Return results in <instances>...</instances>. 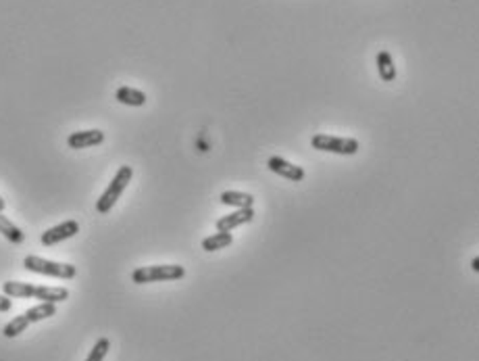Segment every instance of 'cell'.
Returning a JSON list of instances; mask_svg holds the SVG:
<instances>
[{
  "label": "cell",
  "mask_w": 479,
  "mask_h": 361,
  "mask_svg": "<svg viewBox=\"0 0 479 361\" xmlns=\"http://www.w3.org/2000/svg\"><path fill=\"white\" fill-rule=\"evenodd\" d=\"M2 292L13 299H40L42 303H63L69 290L63 286H34L28 282H2Z\"/></svg>",
  "instance_id": "1"
},
{
  "label": "cell",
  "mask_w": 479,
  "mask_h": 361,
  "mask_svg": "<svg viewBox=\"0 0 479 361\" xmlns=\"http://www.w3.org/2000/svg\"><path fill=\"white\" fill-rule=\"evenodd\" d=\"M131 178H133V170H131L130 165H121V167L117 170L115 178L111 180L109 188L102 192V196H100L98 203H96V211H98L100 215L109 213V211L115 207V203L121 199V194H123V190L128 188V184L131 182Z\"/></svg>",
  "instance_id": "2"
},
{
  "label": "cell",
  "mask_w": 479,
  "mask_h": 361,
  "mask_svg": "<svg viewBox=\"0 0 479 361\" xmlns=\"http://www.w3.org/2000/svg\"><path fill=\"white\" fill-rule=\"evenodd\" d=\"M186 276L183 266H142L131 271V282L152 284V282H171Z\"/></svg>",
  "instance_id": "3"
},
{
  "label": "cell",
  "mask_w": 479,
  "mask_h": 361,
  "mask_svg": "<svg viewBox=\"0 0 479 361\" xmlns=\"http://www.w3.org/2000/svg\"><path fill=\"white\" fill-rule=\"evenodd\" d=\"M23 268L34 273H42V276H52V278H61V280H71L78 276V268L71 264H59V261H50L38 255H28L23 259Z\"/></svg>",
  "instance_id": "4"
},
{
  "label": "cell",
  "mask_w": 479,
  "mask_h": 361,
  "mask_svg": "<svg viewBox=\"0 0 479 361\" xmlns=\"http://www.w3.org/2000/svg\"><path fill=\"white\" fill-rule=\"evenodd\" d=\"M313 148L334 155H356L360 150V142L356 138H340V136L315 134L310 138Z\"/></svg>",
  "instance_id": "5"
},
{
  "label": "cell",
  "mask_w": 479,
  "mask_h": 361,
  "mask_svg": "<svg viewBox=\"0 0 479 361\" xmlns=\"http://www.w3.org/2000/svg\"><path fill=\"white\" fill-rule=\"evenodd\" d=\"M78 232H80V224L75 220H67V222H63L59 226L48 227L40 236V242L44 247H54V244H59V242H63L67 238H73Z\"/></svg>",
  "instance_id": "6"
},
{
  "label": "cell",
  "mask_w": 479,
  "mask_h": 361,
  "mask_svg": "<svg viewBox=\"0 0 479 361\" xmlns=\"http://www.w3.org/2000/svg\"><path fill=\"white\" fill-rule=\"evenodd\" d=\"M267 167H269V172H273V174H277V176L290 182H303L306 176V172L301 165H294V163L286 161L284 157H271L267 161Z\"/></svg>",
  "instance_id": "7"
},
{
  "label": "cell",
  "mask_w": 479,
  "mask_h": 361,
  "mask_svg": "<svg viewBox=\"0 0 479 361\" xmlns=\"http://www.w3.org/2000/svg\"><path fill=\"white\" fill-rule=\"evenodd\" d=\"M253 220H255V209L246 207V209H238L234 213H227V215L219 218L215 226H217V232H231V230L244 226V224H248Z\"/></svg>",
  "instance_id": "8"
},
{
  "label": "cell",
  "mask_w": 479,
  "mask_h": 361,
  "mask_svg": "<svg viewBox=\"0 0 479 361\" xmlns=\"http://www.w3.org/2000/svg\"><path fill=\"white\" fill-rule=\"evenodd\" d=\"M102 142H104V132H100V130H82V132H73L67 138L69 148H75V150L98 146Z\"/></svg>",
  "instance_id": "9"
},
{
  "label": "cell",
  "mask_w": 479,
  "mask_h": 361,
  "mask_svg": "<svg viewBox=\"0 0 479 361\" xmlns=\"http://www.w3.org/2000/svg\"><path fill=\"white\" fill-rule=\"evenodd\" d=\"M219 201L223 205L238 207V209H246V207H253L255 205V196L248 194V192H240V190H225V192H221Z\"/></svg>",
  "instance_id": "10"
},
{
  "label": "cell",
  "mask_w": 479,
  "mask_h": 361,
  "mask_svg": "<svg viewBox=\"0 0 479 361\" xmlns=\"http://www.w3.org/2000/svg\"><path fill=\"white\" fill-rule=\"evenodd\" d=\"M115 98H117V102L128 105V107H144L146 100H148L144 92L138 90V88H131V86H121V88H117Z\"/></svg>",
  "instance_id": "11"
},
{
  "label": "cell",
  "mask_w": 479,
  "mask_h": 361,
  "mask_svg": "<svg viewBox=\"0 0 479 361\" xmlns=\"http://www.w3.org/2000/svg\"><path fill=\"white\" fill-rule=\"evenodd\" d=\"M377 73L384 82H394L396 80V65H394V57L388 50H380L377 52Z\"/></svg>",
  "instance_id": "12"
},
{
  "label": "cell",
  "mask_w": 479,
  "mask_h": 361,
  "mask_svg": "<svg viewBox=\"0 0 479 361\" xmlns=\"http://www.w3.org/2000/svg\"><path fill=\"white\" fill-rule=\"evenodd\" d=\"M231 242H234L231 232H217V234H213V236L202 240V249L207 253H215V251H221V249H227Z\"/></svg>",
  "instance_id": "13"
},
{
  "label": "cell",
  "mask_w": 479,
  "mask_h": 361,
  "mask_svg": "<svg viewBox=\"0 0 479 361\" xmlns=\"http://www.w3.org/2000/svg\"><path fill=\"white\" fill-rule=\"evenodd\" d=\"M0 234L8 240V242H13V244H21L23 240H25V234L21 232V227H17L11 220H6L2 213H0Z\"/></svg>",
  "instance_id": "14"
},
{
  "label": "cell",
  "mask_w": 479,
  "mask_h": 361,
  "mask_svg": "<svg viewBox=\"0 0 479 361\" xmlns=\"http://www.w3.org/2000/svg\"><path fill=\"white\" fill-rule=\"evenodd\" d=\"M23 316L28 317L30 324H36V321H42V319H48V317L56 316V303H40L32 309H28Z\"/></svg>",
  "instance_id": "15"
},
{
  "label": "cell",
  "mask_w": 479,
  "mask_h": 361,
  "mask_svg": "<svg viewBox=\"0 0 479 361\" xmlns=\"http://www.w3.org/2000/svg\"><path fill=\"white\" fill-rule=\"evenodd\" d=\"M28 326H30V321H28V317L23 316H17L13 317L4 328H2V334L6 336V338H15V336H19L21 332H25L28 330Z\"/></svg>",
  "instance_id": "16"
},
{
  "label": "cell",
  "mask_w": 479,
  "mask_h": 361,
  "mask_svg": "<svg viewBox=\"0 0 479 361\" xmlns=\"http://www.w3.org/2000/svg\"><path fill=\"white\" fill-rule=\"evenodd\" d=\"M109 349H111V341L109 338H98L96 341V345L92 347V351H90V355L86 357V361H104V357H107V353H109Z\"/></svg>",
  "instance_id": "17"
},
{
  "label": "cell",
  "mask_w": 479,
  "mask_h": 361,
  "mask_svg": "<svg viewBox=\"0 0 479 361\" xmlns=\"http://www.w3.org/2000/svg\"><path fill=\"white\" fill-rule=\"evenodd\" d=\"M11 307H13V301H11V297H6V295H0V312H2V314H6V312H11Z\"/></svg>",
  "instance_id": "18"
},
{
  "label": "cell",
  "mask_w": 479,
  "mask_h": 361,
  "mask_svg": "<svg viewBox=\"0 0 479 361\" xmlns=\"http://www.w3.org/2000/svg\"><path fill=\"white\" fill-rule=\"evenodd\" d=\"M471 268H473V271H479V257H475V259L471 261Z\"/></svg>",
  "instance_id": "19"
},
{
  "label": "cell",
  "mask_w": 479,
  "mask_h": 361,
  "mask_svg": "<svg viewBox=\"0 0 479 361\" xmlns=\"http://www.w3.org/2000/svg\"><path fill=\"white\" fill-rule=\"evenodd\" d=\"M2 211H4V199L0 196V213H2Z\"/></svg>",
  "instance_id": "20"
}]
</instances>
